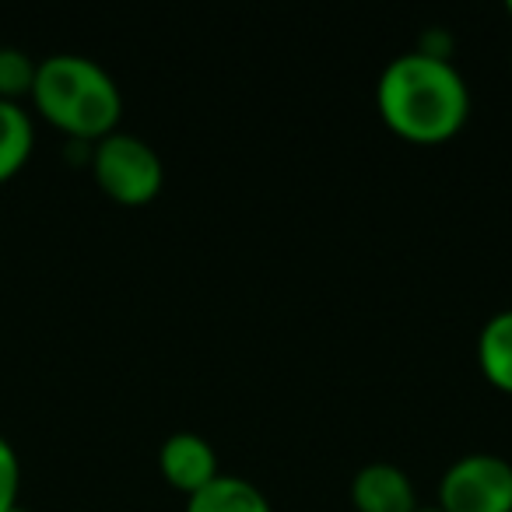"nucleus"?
<instances>
[{
	"label": "nucleus",
	"instance_id": "nucleus-1",
	"mask_svg": "<svg viewBox=\"0 0 512 512\" xmlns=\"http://www.w3.org/2000/svg\"><path fill=\"white\" fill-rule=\"evenodd\" d=\"M376 102L386 127L414 144L446 141L470 113L463 74L449 60L428 57L421 50L400 53L386 64L376 85Z\"/></svg>",
	"mask_w": 512,
	"mask_h": 512
},
{
	"label": "nucleus",
	"instance_id": "nucleus-2",
	"mask_svg": "<svg viewBox=\"0 0 512 512\" xmlns=\"http://www.w3.org/2000/svg\"><path fill=\"white\" fill-rule=\"evenodd\" d=\"M32 95L53 123L71 130L74 137H99V141L113 134L123 109L120 88L109 78V71L78 53L46 57L36 67Z\"/></svg>",
	"mask_w": 512,
	"mask_h": 512
},
{
	"label": "nucleus",
	"instance_id": "nucleus-3",
	"mask_svg": "<svg viewBox=\"0 0 512 512\" xmlns=\"http://www.w3.org/2000/svg\"><path fill=\"white\" fill-rule=\"evenodd\" d=\"M95 179L120 204H148L162 190V158L148 141L134 134H106L95 144Z\"/></svg>",
	"mask_w": 512,
	"mask_h": 512
},
{
	"label": "nucleus",
	"instance_id": "nucleus-4",
	"mask_svg": "<svg viewBox=\"0 0 512 512\" xmlns=\"http://www.w3.org/2000/svg\"><path fill=\"white\" fill-rule=\"evenodd\" d=\"M442 512H512V463L495 453L460 456L439 484Z\"/></svg>",
	"mask_w": 512,
	"mask_h": 512
},
{
	"label": "nucleus",
	"instance_id": "nucleus-5",
	"mask_svg": "<svg viewBox=\"0 0 512 512\" xmlns=\"http://www.w3.org/2000/svg\"><path fill=\"white\" fill-rule=\"evenodd\" d=\"M158 463H162V474L172 488L186 491H200L204 484H211L218 477V456H214V446L207 439L193 432H176L162 442V453H158Z\"/></svg>",
	"mask_w": 512,
	"mask_h": 512
},
{
	"label": "nucleus",
	"instance_id": "nucleus-6",
	"mask_svg": "<svg viewBox=\"0 0 512 512\" xmlns=\"http://www.w3.org/2000/svg\"><path fill=\"white\" fill-rule=\"evenodd\" d=\"M351 498L358 512H414L418 495H414L411 477L393 463H369L351 481Z\"/></svg>",
	"mask_w": 512,
	"mask_h": 512
},
{
	"label": "nucleus",
	"instance_id": "nucleus-7",
	"mask_svg": "<svg viewBox=\"0 0 512 512\" xmlns=\"http://www.w3.org/2000/svg\"><path fill=\"white\" fill-rule=\"evenodd\" d=\"M186 512H271V502L253 481L235 474H218L211 484L193 491Z\"/></svg>",
	"mask_w": 512,
	"mask_h": 512
},
{
	"label": "nucleus",
	"instance_id": "nucleus-8",
	"mask_svg": "<svg viewBox=\"0 0 512 512\" xmlns=\"http://www.w3.org/2000/svg\"><path fill=\"white\" fill-rule=\"evenodd\" d=\"M477 362L498 390L512 393V309L495 313L477 337Z\"/></svg>",
	"mask_w": 512,
	"mask_h": 512
},
{
	"label": "nucleus",
	"instance_id": "nucleus-9",
	"mask_svg": "<svg viewBox=\"0 0 512 512\" xmlns=\"http://www.w3.org/2000/svg\"><path fill=\"white\" fill-rule=\"evenodd\" d=\"M32 151V120L15 99H0V179L22 169Z\"/></svg>",
	"mask_w": 512,
	"mask_h": 512
},
{
	"label": "nucleus",
	"instance_id": "nucleus-10",
	"mask_svg": "<svg viewBox=\"0 0 512 512\" xmlns=\"http://www.w3.org/2000/svg\"><path fill=\"white\" fill-rule=\"evenodd\" d=\"M36 67L29 53L15 50V46H0V99H11L18 92H32L36 81Z\"/></svg>",
	"mask_w": 512,
	"mask_h": 512
},
{
	"label": "nucleus",
	"instance_id": "nucleus-11",
	"mask_svg": "<svg viewBox=\"0 0 512 512\" xmlns=\"http://www.w3.org/2000/svg\"><path fill=\"white\" fill-rule=\"evenodd\" d=\"M18 484H22V463L4 435H0V512L18 505Z\"/></svg>",
	"mask_w": 512,
	"mask_h": 512
},
{
	"label": "nucleus",
	"instance_id": "nucleus-12",
	"mask_svg": "<svg viewBox=\"0 0 512 512\" xmlns=\"http://www.w3.org/2000/svg\"><path fill=\"white\" fill-rule=\"evenodd\" d=\"M4 512H25L22 505H11V509H4Z\"/></svg>",
	"mask_w": 512,
	"mask_h": 512
},
{
	"label": "nucleus",
	"instance_id": "nucleus-13",
	"mask_svg": "<svg viewBox=\"0 0 512 512\" xmlns=\"http://www.w3.org/2000/svg\"><path fill=\"white\" fill-rule=\"evenodd\" d=\"M414 512H442V509H414Z\"/></svg>",
	"mask_w": 512,
	"mask_h": 512
},
{
	"label": "nucleus",
	"instance_id": "nucleus-14",
	"mask_svg": "<svg viewBox=\"0 0 512 512\" xmlns=\"http://www.w3.org/2000/svg\"><path fill=\"white\" fill-rule=\"evenodd\" d=\"M509 15H512V0H509Z\"/></svg>",
	"mask_w": 512,
	"mask_h": 512
}]
</instances>
